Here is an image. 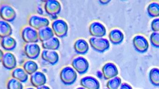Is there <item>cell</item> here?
Instances as JSON below:
<instances>
[{
    "label": "cell",
    "instance_id": "obj_1",
    "mask_svg": "<svg viewBox=\"0 0 159 89\" xmlns=\"http://www.w3.org/2000/svg\"><path fill=\"white\" fill-rule=\"evenodd\" d=\"M60 78L65 85H72L75 82L77 78L76 71L71 67H65L60 72Z\"/></svg>",
    "mask_w": 159,
    "mask_h": 89
},
{
    "label": "cell",
    "instance_id": "obj_2",
    "mask_svg": "<svg viewBox=\"0 0 159 89\" xmlns=\"http://www.w3.org/2000/svg\"><path fill=\"white\" fill-rule=\"evenodd\" d=\"M89 43L91 48L99 53H103L110 47L109 40L103 37H90Z\"/></svg>",
    "mask_w": 159,
    "mask_h": 89
},
{
    "label": "cell",
    "instance_id": "obj_3",
    "mask_svg": "<svg viewBox=\"0 0 159 89\" xmlns=\"http://www.w3.org/2000/svg\"><path fill=\"white\" fill-rule=\"evenodd\" d=\"M52 28L54 35L59 38H64L67 36L68 26L66 22L62 19H56L52 23Z\"/></svg>",
    "mask_w": 159,
    "mask_h": 89
},
{
    "label": "cell",
    "instance_id": "obj_4",
    "mask_svg": "<svg viewBox=\"0 0 159 89\" xmlns=\"http://www.w3.org/2000/svg\"><path fill=\"white\" fill-rule=\"evenodd\" d=\"M44 9L48 15L55 19L61 11V3L56 0H48L45 2Z\"/></svg>",
    "mask_w": 159,
    "mask_h": 89
},
{
    "label": "cell",
    "instance_id": "obj_5",
    "mask_svg": "<svg viewBox=\"0 0 159 89\" xmlns=\"http://www.w3.org/2000/svg\"><path fill=\"white\" fill-rule=\"evenodd\" d=\"M21 35L22 39L26 44L37 43L39 40L38 31L30 26L23 28Z\"/></svg>",
    "mask_w": 159,
    "mask_h": 89
},
{
    "label": "cell",
    "instance_id": "obj_6",
    "mask_svg": "<svg viewBox=\"0 0 159 89\" xmlns=\"http://www.w3.org/2000/svg\"><path fill=\"white\" fill-rule=\"evenodd\" d=\"M71 64L74 70L81 75L86 73L89 69L88 61L83 57H77L73 59Z\"/></svg>",
    "mask_w": 159,
    "mask_h": 89
},
{
    "label": "cell",
    "instance_id": "obj_7",
    "mask_svg": "<svg viewBox=\"0 0 159 89\" xmlns=\"http://www.w3.org/2000/svg\"><path fill=\"white\" fill-rule=\"evenodd\" d=\"M29 24L37 31L45 27L49 26L50 22L46 17L37 15H31L29 18Z\"/></svg>",
    "mask_w": 159,
    "mask_h": 89
},
{
    "label": "cell",
    "instance_id": "obj_8",
    "mask_svg": "<svg viewBox=\"0 0 159 89\" xmlns=\"http://www.w3.org/2000/svg\"><path fill=\"white\" fill-rule=\"evenodd\" d=\"M0 15L2 20L8 23L13 22L16 17L15 10L8 4L2 5L0 9Z\"/></svg>",
    "mask_w": 159,
    "mask_h": 89
},
{
    "label": "cell",
    "instance_id": "obj_9",
    "mask_svg": "<svg viewBox=\"0 0 159 89\" xmlns=\"http://www.w3.org/2000/svg\"><path fill=\"white\" fill-rule=\"evenodd\" d=\"M133 44L135 49L140 53L147 52L149 47L148 40L143 36L137 35L134 36Z\"/></svg>",
    "mask_w": 159,
    "mask_h": 89
},
{
    "label": "cell",
    "instance_id": "obj_10",
    "mask_svg": "<svg viewBox=\"0 0 159 89\" xmlns=\"http://www.w3.org/2000/svg\"><path fill=\"white\" fill-rule=\"evenodd\" d=\"M3 67L8 70H13L16 68L17 61L13 54L10 52H5L1 58Z\"/></svg>",
    "mask_w": 159,
    "mask_h": 89
},
{
    "label": "cell",
    "instance_id": "obj_11",
    "mask_svg": "<svg viewBox=\"0 0 159 89\" xmlns=\"http://www.w3.org/2000/svg\"><path fill=\"white\" fill-rule=\"evenodd\" d=\"M89 32L92 37H103L106 34V28L99 22H93L89 25Z\"/></svg>",
    "mask_w": 159,
    "mask_h": 89
},
{
    "label": "cell",
    "instance_id": "obj_12",
    "mask_svg": "<svg viewBox=\"0 0 159 89\" xmlns=\"http://www.w3.org/2000/svg\"><path fill=\"white\" fill-rule=\"evenodd\" d=\"M41 49L37 43L26 44L24 47L25 54L28 58L35 60L39 57Z\"/></svg>",
    "mask_w": 159,
    "mask_h": 89
},
{
    "label": "cell",
    "instance_id": "obj_13",
    "mask_svg": "<svg viewBox=\"0 0 159 89\" xmlns=\"http://www.w3.org/2000/svg\"><path fill=\"white\" fill-rule=\"evenodd\" d=\"M103 78L105 80H110L116 77L118 74L117 67L112 63H107L102 69Z\"/></svg>",
    "mask_w": 159,
    "mask_h": 89
},
{
    "label": "cell",
    "instance_id": "obj_14",
    "mask_svg": "<svg viewBox=\"0 0 159 89\" xmlns=\"http://www.w3.org/2000/svg\"><path fill=\"white\" fill-rule=\"evenodd\" d=\"M41 57L44 61L52 66L56 65L59 62V54L56 50L44 49L42 51Z\"/></svg>",
    "mask_w": 159,
    "mask_h": 89
},
{
    "label": "cell",
    "instance_id": "obj_15",
    "mask_svg": "<svg viewBox=\"0 0 159 89\" xmlns=\"http://www.w3.org/2000/svg\"><path fill=\"white\" fill-rule=\"evenodd\" d=\"M82 87L87 89H99V82L97 79L91 76H86L82 78L80 81Z\"/></svg>",
    "mask_w": 159,
    "mask_h": 89
},
{
    "label": "cell",
    "instance_id": "obj_16",
    "mask_svg": "<svg viewBox=\"0 0 159 89\" xmlns=\"http://www.w3.org/2000/svg\"><path fill=\"white\" fill-rule=\"evenodd\" d=\"M30 81L32 86L38 88L47 83V77L43 72L37 71L30 75Z\"/></svg>",
    "mask_w": 159,
    "mask_h": 89
},
{
    "label": "cell",
    "instance_id": "obj_17",
    "mask_svg": "<svg viewBox=\"0 0 159 89\" xmlns=\"http://www.w3.org/2000/svg\"><path fill=\"white\" fill-rule=\"evenodd\" d=\"M74 49L77 54L85 55L88 52L89 45L84 39H79L74 44Z\"/></svg>",
    "mask_w": 159,
    "mask_h": 89
},
{
    "label": "cell",
    "instance_id": "obj_18",
    "mask_svg": "<svg viewBox=\"0 0 159 89\" xmlns=\"http://www.w3.org/2000/svg\"><path fill=\"white\" fill-rule=\"evenodd\" d=\"M109 38L110 42L113 44H120L124 39V35L120 30L114 29L109 33Z\"/></svg>",
    "mask_w": 159,
    "mask_h": 89
},
{
    "label": "cell",
    "instance_id": "obj_19",
    "mask_svg": "<svg viewBox=\"0 0 159 89\" xmlns=\"http://www.w3.org/2000/svg\"><path fill=\"white\" fill-rule=\"evenodd\" d=\"M38 32L39 40L42 43L54 37V34L52 28L49 26L39 29Z\"/></svg>",
    "mask_w": 159,
    "mask_h": 89
},
{
    "label": "cell",
    "instance_id": "obj_20",
    "mask_svg": "<svg viewBox=\"0 0 159 89\" xmlns=\"http://www.w3.org/2000/svg\"><path fill=\"white\" fill-rule=\"evenodd\" d=\"M1 44L3 49L9 51L15 49L17 45L16 40L11 36L2 38Z\"/></svg>",
    "mask_w": 159,
    "mask_h": 89
},
{
    "label": "cell",
    "instance_id": "obj_21",
    "mask_svg": "<svg viewBox=\"0 0 159 89\" xmlns=\"http://www.w3.org/2000/svg\"><path fill=\"white\" fill-rule=\"evenodd\" d=\"M12 77L21 83H26L28 80V74L21 68H16L12 71Z\"/></svg>",
    "mask_w": 159,
    "mask_h": 89
},
{
    "label": "cell",
    "instance_id": "obj_22",
    "mask_svg": "<svg viewBox=\"0 0 159 89\" xmlns=\"http://www.w3.org/2000/svg\"><path fill=\"white\" fill-rule=\"evenodd\" d=\"M42 46L44 49L57 50L60 47V42L58 38L54 36L48 40L42 43Z\"/></svg>",
    "mask_w": 159,
    "mask_h": 89
},
{
    "label": "cell",
    "instance_id": "obj_23",
    "mask_svg": "<svg viewBox=\"0 0 159 89\" xmlns=\"http://www.w3.org/2000/svg\"><path fill=\"white\" fill-rule=\"evenodd\" d=\"M13 33V29L9 23L1 20L0 21V36L2 38L11 36Z\"/></svg>",
    "mask_w": 159,
    "mask_h": 89
},
{
    "label": "cell",
    "instance_id": "obj_24",
    "mask_svg": "<svg viewBox=\"0 0 159 89\" xmlns=\"http://www.w3.org/2000/svg\"><path fill=\"white\" fill-rule=\"evenodd\" d=\"M23 69L29 75H31L38 71L39 66L37 63L32 60H28L23 65Z\"/></svg>",
    "mask_w": 159,
    "mask_h": 89
},
{
    "label": "cell",
    "instance_id": "obj_25",
    "mask_svg": "<svg viewBox=\"0 0 159 89\" xmlns=\"http://www.w3.org/2000/svg\"><path fill=\"white\" fill-rule=\"evenodd\" d=\"M147 12L149 16L152 18L159 16V3L153 2L151 3L147 8Z\"/></svg>",
    "mask_w": 159,
    "mask_h": 89
},
{
    "label": "cell",
    "instance_id": "obj_26",
    "mask_svg": "<svg viewBox=\"0 0 159 89\" xmlns=\"http://www.w3.org/2000/svg\"><path fill=\"white\" fill-rule=\"evenodd\" d=\"M150 81L152 85L159 86V69L156 68L152 69L149 74Z\"/></svg>",
    "mask_w": 159,
    "mask_h": 89
},
{
    "label": "cell",
    "instance_id": "obj_27",
    "mask_svg": "<svg viewBox=\"0 0 159 89\" xmlns=\"http://www.w3.org/2000/svg\"><path fill=\"white\" fill-rule=\"evenodd\" d=\"M121 83V79L116 76L109 80L107 82L106 86L108 89H118Z\"/></svg>",
    "mask_w": 159,
    "mask_h": 89
},
{
    "label": "cell",
    "instance_id": "obj_28",
    "mask_svg": "<svg viewBox=\"0 0 159 89\" xmlns=\"http://www.w3.org/2000/svg\"><path fill=\"white\" fill-rule=\"evenodd\" d=\"M7 87V89H23L22 83L13 78L8 80Z\"/></svg>",
    "mask_w": 159,
    "mask_h": 89
},
{
    "label": "cell",
    "instance_id": "obj_29",
    "mask_svg": "<svg viewBox=\"0 0 159 89\" xmlns=\"http://www.w3.org/2000/svg\"><path fill=\"white\" fill-rule=\"evenodd\" d=\"M150 40L154 47L159 48V33L153 32L150 35Z\"/></svg>",
    "mask_w": 159,
    "mask_h": 89
},
{
    "label": "cell",
    "instance_id": "obj_30",
    "mask_svg": "<svg viewBox=\"0 0 159 89\" xmlns=\"http://www.w3.org/2000/svg\"><path fill=\"white\" fill-rule=\"evenodd\" d=\"M151 28L153 32L159 33V18L152 20L151 24Z\"/></svg>",
    "mask_w": 159,
    "mask_h": 89
},
{
    "label": "cell",
    "instance_id": "obj_31",
    "mask_svg": "<svg viewBox=\"0 0 159 89\" xmlns=\"http://www.w3.org/2000/svg\"><path fill=\"white\" fill-rule=\"evenodd\" d=\"M118 89H133L132 86L126 83H123L121 84L120 86Z\"/></svg>",
    "mask_w": 159,
    "mask_h": 89
},
{
    "label": "cell",
    "instance_id": "obj_32",
    "mask_svg": "<svg viewBox=\"0 0 159 89\" xmlns=\"http://www.w3.org/2000/svg\"><path fill=\"white\" fill-rule=\"evenodd\" d=\"M37 89H51L47 85H42V86H40V87L37 88Z\"/></svg>",
    "mask_w": 159,
    "mask_h": 89
},
{
    "label": "cell",
    "instance_id": "obj_33",
    "mask_svg": "<svg viewBox=\"0 0 159 89\" xmlns=\"http://www.w3.org/2000/svg\"><path fill=\"white\" fill-rule=\"evenodd\" d=\"M76 89H87L86 88H84L83 87H79V88H77Z\"/></svg>",
    "mask_w": 159,
    "mask_h": 89
},
{
    "label": "cell",
    "instance_id": "obj_34",
    "mask_svg": "<svg viewBox=\"0 0 159 89\" xmlns=\"http://www.w3.org/2000/svg\"><path fill=\"white\" fill-rule=\"evenodd\" d=\"M25 89H34V88H26Z\"/></svg>",
    "mask_w": 159,
    "mask_h": 89
}]
</instances>
